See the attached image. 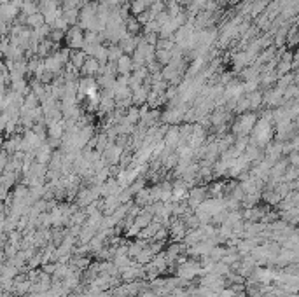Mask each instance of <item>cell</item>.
<instances>
[{
    "instance_id": "6",
    "label": "cell",
    "mask_w": 299,
    "mask_h": 297,
    "mask_svg": "<svg viewBox=\"0 0 299 297\" xmlns=\"http://www.w3.org/2000/svg\"><path fill=\"white\" fill-rule=\"evenodd\" d=\"M53 145L49 142H44L39 149L35 150V161L42 164H49L51 159H53Z\"/></svg>"
},
{
    "instance_id": "13",
    "label": "cell",
    "mask_w": 299,
    "mask_h": 297,
    "mask_svg": "<svg viewBox=\"0 0 299 297\" xmlns=\"http://www.w3.org/2000/svg\"><path fill=\"white\" fill-rule=\"evenodd\" d=\"M37 12H40L39 2H35V0H25V3H23V7H21V14L32 16V14H37Z\"/></svg>"
},
{
    "instance_id": "9",
    "label": "cell",
    "mask_w": 299,
    "mask_h": 297,
    "mask_svg": "<svg viewBox=\"0 0 299 297\" xmlns=\"http://www.w3.org/2000/svg\"><path fill=\"white\" fill-rule=\"evenodd\" d=\"M126 30H128V33H130V35H142L144 26H142L140 21L137 19V16H133V14H131V16L126 19Z\"/></svg>"
},
{
    "instance_id": "2",
    "label": "cell",
    "mask_w": 299,
    "mask_h": 297,
    "mask_svg": "<svg viewBox=\"0 0 299 297\" xmlns=\"http://www.w3.org/2000/svg\"><path fill=\"white\" fill-rule=\"evenodd\" d=\"M254 124H256V115L254 114H242L238 119H236L235 124H233V131H235L236 135L243 136V135H247V133L252 131Z\"/></svg>"
},
{
    "instance_id": "17",
    "label": "cell",
    "mask_w": 299,
    "mask_h": 297,
    "mask_svg": "<svg viewBox=\"0 0 299 297\" xmlns=\"http://www.w3.org/2000/svg\"><path fill=\"white\" fill-rule=\"evenodd\" d=\"M154 2H166V0H154Z\"/></svg>"
},
{
    "instance_id": "15",
    "label": "cell",
    "mask_w": 299,
    "mask_h": 297,
    "mask_svg": "<svg viewBox=\"0 0 299 297\" xmlns=\"http://www.w3.org/2000/svg\"><path fill=\"white\" fill-rule=\"evenodd\" d=\"M221 3H235V2H238V0H219Z\"/></svg>"
},
{
    "instance_id": "14",
    "label": "cell",
    "mask_w": 299,
    "mask_h": 297,
    "mask_svg": "<svg viewBox=\"0 0 299 297\" xmlns=\"http://www.w3.org/2000/svg\"><path fill=\"white\" fill-rule=\"evenodd\" d=\"M123 54H124V51L121 49L119 44H110L109 45V61L110 63H117Z\"/></svg>"
},
{
    "instance_id": "10",
    "label": "cell",
    "mask_w": 299,
    "mask_h": 297,
    "mask_svg": "<svg viewBox=\"0 0 299 297\" xmlns=\"http://www.w3.org/2000/svg\"><path fill=\"white\" fill-rule=\"evenodd\" d=\"M25 24L28 28H32V30H35V28H40V26H44V24H46V17H44L42 12L32 14V16H26Z\"/></svg>"
},
{
    "instance_id": "11",
    "label": "cell",
    "mask_w": 299,
    "mask_h": 297,
    "mask_svg": "<svg viewBox=\"0 0 299 297\" xmlns=\"http://www.w3.org/2000/svg\"><path fill=\"white\" fill-rule=\"evenodd\" d=\"M86 59H88V54H86L82 49H77V51H72V56H70V65H74L77 70H81L84 66Z\"/></svg>"
},
{
    "instance_id": "12",
    "label": "cell",
    "mask_w": 299,
    "mask_h": 297,
    "mask_svg": "<svg viewBox=\"0 0 299 297\" xmlns=\"http://www.w3.org/2000/svg\"><path fill=\"white\" fill-rule=\"evenodd\" d=\"M165 5H166V12H168L172 17L179 16L180 12H184V10H186L182 5H180L179 2H177V0H166V2H165Z\"/></svg>"
},
{
    "instance_id": "7",
    "label": "cell",
    "mask_w": 299,
    "mask_h": 297,
    "mask_svg": "<svg viewBox=\"0 0 299 297\" xmlns=\"http://www.w3.org/2000/svg\"><path fill=\"white\" fill-rule=\"evenodd\" d=\"M116 65H117V72H119V75H131V73H133V68H135L133 56L123 54Z\"/></svg>"
},
{
    "instance_id": "1",
    "label": "cell",
    "mask_w": 299,
    "mask_h": 297,
    "mask_svg": "<svg viewBox=\"0 0 299 297\" xmlns=\"http://www.w3.org/2000/svg\"><path fill=\"white\" fill-rule=\"evenodd\" d=\"M65 44H67V47L72 49V51L82 49L86 45V31L82 30L79 24L70 26L67 30V33H65Z\"/></svg>"
},
{
    "instance_id": "4",
    "label": "cell",
    "mask_w": 299,
    "mask_h": 297,
    "mask_svg": "<svg viewBox=\"0 0 299 297\" xmlns=\"http://www.w3.org/2000/svg\"><path fill=\"white\" fill-rule=\"evenodd\" d=\"M163 142H165V145L168 150L177 149L179 143H180V126H170V128L166 129Z\"/></svg>"
},
{
    "instance_id": "8",
    "label": "cell",
    "mask_w": 299,
    "mask_h": 297,
    "mask_svg": "<svg viewBox=\"0 0 299 297\" xmlns=\"http://www.w3.org/2000/svg\"><path fill=\"white\" fill-rule=\"evenodd\" d=\"M205 198H207V191L201 187H196L193 189V191H189V205L191 206H200L201 203L205 201Z\"/></svg>"
},
{
    "instance_id": "18",
    "label": "cell",
    "mask_w": 299,
    "mask_h": 297,
    "mask_svg": "<svg viewBox=\"0 0 299 297\" xmlns=\"http://www.w3.org/2000/svg\"><path fill=\"white\" fill-rule=\"evenodd\" d=\"M35 2H40V0H35Z\"/></svg>"
},
{
    "instance_id": "3",
    "label": "cell",
    "mask_w": 299,
    "mask_h": 297,
    "mask_svg": "<svg viewBox=\"0 0 299 297\" xmlns=\"http://www.w3.org/2000/svg\"><path fill=\"white\" fill-rule=\"evenodd\" d=\"M102 66L103 65L98 59L93 58V56H88L84 66L81 68V77H98L100 72H102Z\"/></svg>"
},
{
    "instance_id": "16",
    "label": "cell",
    "mask_w": 299,
    "mask_h": 297,
    "mask_svg": "<svg viewBox=\"0 0 299 297\" xmlns=\"http://www.w3.org/2000/svg\"><path fill=\"white\" fill-rule=\"evenodd\" d=\"M121 3H123V5L124 3H131V0H121Z\"/></svg>"
},
{
    "instance_id": "5",
    "label": "cell",
    "mask_w": 299,
    "mask_h": 297,
    "mask_svg": "<svg viewBox=\"0 0 299 297\" xmlns=\"http://www.w3.org/2000/svg\"><path fill=\"white\" fill-rule=\"evenodd\" d=\"M140 40H142V35H130V33H128L126 37L119 42V45H121V49L124 51V54L133 56V52L137 51Z\"/></svg>"
}]
</instances>
